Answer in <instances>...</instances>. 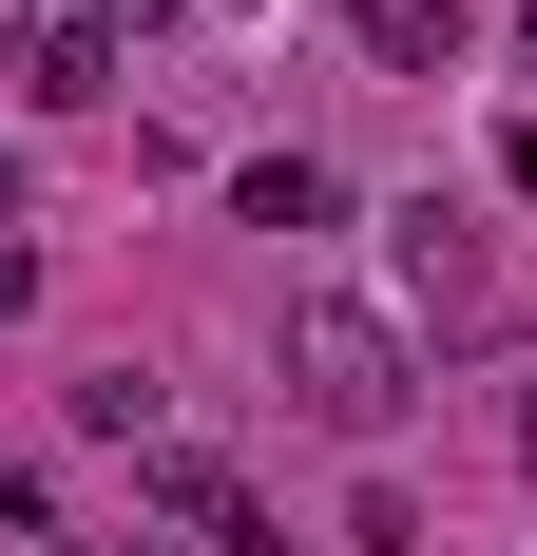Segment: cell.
Segmentation results:
<instances>
[{"label": "cell", "instance_id": "obj_13", "mask_svg": "<svg viewBox=\"0 0 537 556\" xmlns=\"http://www.w3.org/2000/svg\"><path fill=\"white\" fill-rule=\"evenodd\" d=\"M519 39H537V0H519Z\"/></svg>", "mask_w": 537, "mask_h": 556}, {"label": "cell", "instance_id": "obj_12", "mask_svg": "<svg viewBox=\"0 0 537 556\" xmlns=\"http://www.w3.org/2000/svg\"><path fill=\"white\" fill-rule=\"evenodd\" d=\"M519 480H537V384H519Z\"/></svg>", "mask_w": 537, "mask_h": 556}, {"label": "cell", "instance_id": "obj_3", "mask_svg": "<svg viewBox=\"0 0 537 556\" xmlns=\"http://www.w3.org/2000/svg\"><path fill=\"white\" fill-rule=\"evenodd\" d=\"M20 97H58V115H97V97H115V0H58L39 39H20Z\"/></svg>", "mask_w": 537, "mask_h": 556}, {"label": "cell", "instance_id": "obj_11", "mask_svg": "<svg viewBox=\"0 0 537 556\" xmlns=\"http://www.w3.org/2000/svg\"><path fill=\"white\" fill-rule=\"evenodd\" d=\"M0 250H20V154H0Z\"/></svg>", "mask_w": 537, "mask_h": 556}, {"label": "cell", "instance_id": "obj_7", "mask_svg": "<svg viewBox=\"0 0 537 556\" xmlns=\"http://www.w3.org/2000/svg\"><path fill=\"white\" fill-rule=\"evenodd\" d=\"M346 556H423V500H403V480H365V500H346Z\"/></svg>", "mask_w": 537, "mask_h": 556}, {"label": "cell", "instance_id": "obj_14", "mask_svg": "<svg viewBox=\"0 0 537 556\" xmlns=\"http://www.w3.org/2000/svg\"><path fill=\"white\" fill-rule=\"evenodd\" d=\"M135 556H173V538H135Z\"/></svg>", "mask_w": 537, "mask_h": 556}, {"label": "cell", "instance_id": "obj_4", "mask_svg": "<svg viewBox=\"0 0 537 556\" xmlns=\"http://www.w3.org/2000/svg\"><path fill=\"white\" fill-rule=\"evenodd\" d=\"M403 288H423L441 327H480V307H499V269H480V230L441 212V192H423V212H403Z\"/></svg>", "mask_w": 537, "mask_h": 556}, {"label": "cell", "instance_id": "obj_10", "mask_svg": "<svg viewBox=\"0 0 537 556\" xmlns=\"http://www.w3.org/2000/svg\"><path fill=\"white\" fill-rule=\"evenodd\" d=\"M39 20H58V0H0V39H39Z\"/></svg>", "mask_w": 537, "mask_h": 556}, {"label": "cell", "instance_id": "obj_2", "mask_svg": "<svg viewBox=\"0 0 537 556\" xmlns=\"http://www.w3.org/2000/svg\"><path fill=\"white\" fill-rule=\"evenodd\" d=\"M154 518H173V538H212V556H288V538H268V500L230 480L212 442H154Z\"/></svg>", "mask_w": 537, "mask_h": 556}, {"label": "cell", "instance_id": "obj_8", "mask_svg": "<svg viewBox=\"0 0 537 556\" xmlns=\"http://www.w3.org/2000/svg\"><path fill=\"white\" fill-rule=\"evenodd\" d=\"M20 307H39V250H0V327H20Z\"/></svg>", "mask_w": 537, "mask_h": 556}, {"label": "cell", "instance_id": "obj_1", "mask_svg": "<svg viewBox=\"0 0 537 556\" xmlns=\"http://www.w3.org/2000/svg\"><path fill=\"white\" fill-rule=\"evenodd\" d=\"M288 403H308L326 442H384L423 403V345L384 327V307H288Z\"/></svg>", "mask_w": 537, "mask_h": 556}, {"label": "cell", "instance_id": "obj_9", "mask_svg": "<svg viewBox=\"0 0 537 556\" xmlns=\"http://www.w3.org/2000/svg\"><path fill=\"white\" fill-rule=\"evenodd\" d=\"M499 173H519V212H537V115H519V135H499Z\"/></svg>", "mask_w": 537, "mask_h": 556}, {"label": "cell", "instance_id": "obj_6", "mask_svg": "<svg viewBox=\"0 0 537 556\" xmlns=\"http://www.w3.org/2000/svg\"><path fill=\"white\" fill-rule=\"evenodd\" d=\"M346 20H365L384 77H441V58H461V0H346Z\"/></svg>", "mask_w": 537, "mask_h": 556}, {"label": "cell", "instance_id": "obj_5", "mask_svg": "<svg viewBox=\"0 0 537 556\" xmlns=\"http://www.w3.org/2000/svg\"><path fill=\"white\" fill-rule=\"evenodd\" d=\"M230 212H250V230H326V212H346V173H326V154H250V173H230Z\"/></svg>", "mask_w": 537, "mask_h": 556}]
</instances>
